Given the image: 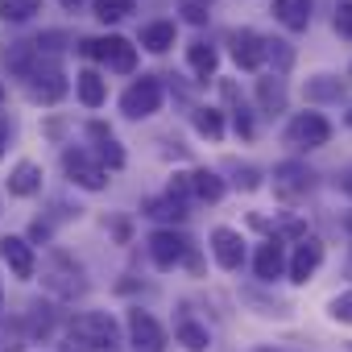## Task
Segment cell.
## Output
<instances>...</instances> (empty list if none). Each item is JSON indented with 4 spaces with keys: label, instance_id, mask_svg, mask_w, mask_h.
<instances>
[{
    "label": "cell",
    "instance_id": "cell-23",
    "mask_svg": "<svg viewBox=\"0 0 352 352\" xmlns=\"http://www.w3.org/2000/svg\"><path fill=\"white\" fill-rule=\"evenodd\" d=\"M34 13H42V0H0V21H9V25H21Z\"/></svg>",
    "mask_w": 352,
    "mask_h": 352
},
{
    "label": "cell",
    "instance_id": "cell-30",
    "mask_svg": "<svg viewBox=\"0 0 352 352\" xmlns=\"http://www.w3.org/2000/svg\"><path fill=\"white\" fill-rule=\"evenodd\" d=\"M25 327H21V319H13V323H0V352H17V348H25Z\"/></svg>",
    "mask_w": 352,
    "mask_h": 352
},
{
    "label": "cell",
    "instance_id": "cell-39",
    "mask_svg": "<svg viewBox=\"0 0 352 352\" xmlns=\"http://www.w3.org/2000/svg\"><path fill=\"white\" fill-rule=\"evenodd\" d=\"M344 191H348V195H352V174H348V179H344Z\"/></svg>",
    "mask_w": 352,
    "mask_h": 352
},
{
    "label": "cell",
    "instance_id": "cell-20",
    "mask_svg": "<svg viewBox=\"0 0 352 352\" xmlns=\"http://www.w3.org/2000/svg\"><path fill=\"white\" fill-rule=\"evenodd\" d=\"M141 46L153 50V54H166V50L174 46V25H170V21H153V25H145V30H141Z\"/></svg>",
    "mask_w": 352,
    "mask_h": 352
},
{
    "label": "cell",
    "instance_id": "cell-8",
    "mask_svg": "<svg viewBox=\"0 0 352 352\" xmlns=\"http://www.w3.org/2000/svg\"><path fill=\"white\" fill-rule=\"evenodd\" d=\"M149 257H153L157 270H174V265H183L191 257V241L179 236V232H170V228H162V232L149 236Z\"/></svg>",
    "mask_w": 352,
    "mask_h": 352
},
{
    "label": "cell",
    "instance_id": "cell-4",
    "mask_svg": "<svg viewBox=\"0 0 352 352\" xmlns=\"http://www.w3.org/2000/svg\"><path fill=\"white\" fill-rule=\"evenodd\" d=\"M38 54H42V50H38ZM25 87H30V96L42 100V104H58V100L67 96V79H63L58 63H50V58H38V63H34V71L25 75Z\"/></svg>",
    "mask_w": 352,
    "mask_h": 352
},
{
    "label": "cell",
    "instance_id": "cell-27",
    "mask_svg": "<svg viewBox=\"0 0 352 352\" xmlns=\"http://www.w3.org/2000/svg\"><path fill=\"white\" fill-rule=\"evenodd\" d=\"M187 58H191V71H195L199 79H212V75H216V50H212L208 42H195V46L187 50Z\"/></svg>",
    "mask_w": 352,
    "mask_h": 352
},
{
    "label": "cell",
    "instance_id": "cell-36",
    "mask_svg": "<svg viewBox=\"0 0 352 352\" xmlns=\"http://www.w3.org/2000/svg\"><path fill=\"white\" fill-rule=\"evenodd\" d=\"M5 145H9V120L0 116V157H5Z\"/></svg>",
    "mask_w": 352,
    "mask_h": 352
},
{
    "label": "cell",
    "instance_id": "cell-41",
    "mask_svg": "<svg viewBox=\"0 0 352 352\" xmlns=\"http://www.w3.org/2000/svg\"><path fill=\"white\" fill-rule=\"evenodd\" d=\"M348 232H352V216H348Z\"/></svg>",
    "mask_w": 352,
    "mask_h": 352
},
{
    "label": "cell",
    "instance_id": "cell-3",
    "mask_svg": "<svg viewBox=\"0 0 352 352\" xmlns=\"http://www.w3.org/2000/svg\"><path fill=\"white\" fill-rule=\"evenodd\" d=\"M83 54L87 58H100L108 71H120V75H129V71H137V50H133V42L129 38H87L83 42Z\"/></svg>",
    "mask_w": 352,
    "mask_h": 352
},
{
    "label": "cell",
    "instance_id": "cell-2",
    "mask_svg": "<svg viewBox=\"0 0 352 352\" xmlns=\"http://www.w3.org/2000/svg\"><path fill=\"white\" fill-rule=\"evenodd\" d=\"M71 340L87 344L91 352H112L120 348V323L108 311H83L71 319Z\"/></svg>",
    "mask_w": 352,
    "mask_h": 352
},
{
    "label": "cell",
    "instance_id": "cell-19",
    "mask_svg": "<svg viewBox=\"0 0 352 352\" xmlns=\"http://www.w3.org/2000/svg\"><path fill=\"white\" fill-rule=\"evenodd\" d=\"M257 278L261 282H274V278H282V270H286V253H282V245L278 241H265L261 249H257Z\"/></svg>",
    "mask_w": 352,
    "mask_h": 352
},
{
    "label": "cell",
    "instance_id": "cell-42",
    "mask_svg": "<svg viewBox=\"0 0 352 352\" xmlns=\"http://www.w3.org/2000/svg\"><path fill=\"white\" fill-rule=\"evenodd\" d=\"M348 124H352V112H348Z\"/></svg>",
    "mask_w": 352,
    "mask_h": 352
},
{
    "label": "cell",
    "instance_id": "cell-38",
    "mask_svg": "<svg viewBox=\"0 0 352 352\" xmlns=\"http://www.w3.org/2000/svg\"><path fill=\"white\" fill-rule=\"evenodd\" d=\"M83 5V0H63V9H79Z\"/></svg>",
    "mask_w": 352,
    "mask_h": 352
},
{
    "label": "cell",
    "instance_id": "cell-14",
    "mask_svg": "<svg viewBox=\"0 0 352 352\" xmlns=\"http://www.w3.org/2000/svg\"><path fill=\"white\" fill-rule=\"evenodd\" d=\"M212 253H216V261H220L224 270H241V261H245V241H241V232L216 228V232H212Z\"/></svg>",
    "mask_w": 352,
    "mask_h": 352
},
{
    "label": "cell",
    "instance_id": "cell-15",
    "mask_svg": "<svg viewBox=\"0 0 352 352\" xmlns=\"http://www.w3.org/2000/svg\"><path fill=\"white\" fill-rule=\"evenodd\" d=\"M187 195L195 199H208V204H220L224 199V179L212 170H187Z\"/></svg>",
    "mask_w": 352,
    "mask_h": 352
},
{
    "label": "cell",
    "instance_id": "cell-24",
    "mask_svg": "<svg viewBox=\"0 0 352 352\" xmlns=\"http://www.w3.org/2000/svg\"><path fill=\"white\" fill-rule=\"evenodd\" d=\"M307 100H315V104H323V100H340V91H344V83L336 79V75H315V79H307Z\"/></svg>",
    "mask_w": 352,
    "mask_h": 352
},
{
    "label": "cell",
    "instance_id": "cell-25",
    "mask_svg": "<svg viewBox=\"0 0 352 352\" xmlns=\"http://www.w3.org/2000/svg\"><path fill=\"white\" fill-rule=\"evenodd\" d=\"M145 216H153V220H174V224H179L187 212H183V199L162 195V199H145Z\"/></svg>",
    "mask_w": 352,
    "mask_h": 352
},
{
    "label": "cell",
    "instance_id": "cell-1",
    "mask_svg": "<svg viewBox=\"0 0 352 352\" xmlns=\"http://www.w3.org/2000/svg\"><path fill=\"white\" fill-rule=\"evenodd\" d=\"M42 286H46L54 298H79V294L87 290V282H83V265H79L71 253L54 249V253L42 261Z\"/></svg>",
    "mask_w": 352,
    "mask_h": 352
},
{
    "label": "cell",
    "instance_id": "cell-40",
    "mask_svg": "<svg viewBox=\"0 0 352 352\" xmlns=\"http://www.w3.org/2000/svg\"><path fill=\"white\" fill-rule=\"evenodd\" d=\"M0 100H5V83H0Z\"/></svg>",
    "mask_w": 352,
    "mask_h": 352
},
{
    "label": "cell",
    "instance_id": "cell-6",
    "mask_svg": "<svg viewBox=\"0 0 352 352\" xmlns=\"http://www.w3.org/2000/svg\"><path fill=\"white\" fill-rule=\"evenodd\" d=\"M157 108H162V83H157L153 75H141V79L120 96V112H124V116H133V120L153 116Z\"/></svg>",
    "mask_w": 352,
    "mask_h": 352
},
{
    "label": "cell",
    "instance_id": "cell-35",
    "mask_svg": "<svg viewBox=\"0 0 352 352\" xmlns=\"http://www.w3.org/2000/svg\"><path fill=\"white\" fill-rule=\"evenodd\" d=\"M236 133L253 137V120H249V112H245V108H236Z\"/></svg>",
    "mask_w": 352,
    "mask_h": 352
},
{
    "label": "cell",
    "instance_id": "cell-22",
    "mask_svg": "<svg viewBox=\"0 0 352 352\" xmlns=\"http://www.w3.org/2000/svg\"><path fill=\"white\" fill-rule=\"evenodd\" d=\"M75 87H79V100H83L87 108H100V104L108 100V87H104V79H100L96 71H83V75L75 79Z\"/></svg>",
    "mask_w": 352,
    "mask_h": 352
},
{
    "label": "cell",
    "instance_id": "cell-32",
    "mask_svg": "<svg viewBox=\"0 0 352 352\" xmlns=\"http://www.w3.org/2000/svg\"><path fill=\"white\" fill-rule=\"evenodd\" d=\"M327 311H331V319H340V323H352V290H344V294H336Z\"/></svg>",
    "mask_w": 352,
    "mask_h": 352
},
{
    "label": "cell",
    "instance_id": "cell-37",
    "mask_svg": "<svg viewBox=\"0 0 352 352\" xmlns=\"http://www.w3.org/2000/svg\"><path fill=\"white\" fill-rule=\"evenodd\" d=\"M63 352H91L87 344H79V340H71V344H63Z\"/></svg>",
    "mask_w": 352,
    "mask_h": 352
},
{
    "label": "cell",
    "instance_id": "cell-12",
    "mask_svg": "<svg viewBox=\"0 0 352 352\" xmlns=\"http://www.w3.org/2000/svg\"><path fill=\"white\" fill-rule=\"evenodd\" d=\"M319 261H323L319 236H302L298 249H294V257H290V282H307V278L319 270Z\"/></svg>",
    "mask_w": 352,
    "mask_h": 352
},
{
    "label": "cell",
    "instance_id": "cell-21",
    "mask_svg": "<svg viewBox=\"0 0 352 352\" xmlns=\"http://www.w3.org/2000/svg\"><path fill=\"white\" fill-rule=\"evenodd\" d=\"M21 327H25V336H30V340H38V336H42V340H46V336H50V331H54V311H50V307H46V302H34V307H30V315H25V323H21Z\"/></svg>",
    "mask_w": 352,
    "mask_h": 352
},
{
    "label": "cell",
    "instance_id": "cell-16",
    "mask_svg": "<svg viewBox=\"0 0 352 352\" xmlns=\"http://www.w3.org/2000/svg\"><path fill=\"white\" fill-rule=\"evenodd\" d=\"M9 191L21 195V199L38 195V191H42V166H38V162H17L13 174H9Z\"/></svg>",
    "mask_w": 352,
    "mask_h": 352
},
{
    "label": "cell",
    "instance_id": "cell-33",
    "mask_svg": "<svg viewBox=\"0 0 352 352\" xmlns=\"http://www.w3.org/2000/svg\"><path fill=\"white\" fill-rule=\"evenodd\" d=\"M336 30L344 38H352V0H340V5H336Z\"/></svg>",
    "mask_w": 352,
    "mask_h": 352
},
{
    "label": "cell",
    "instance_id": "cell-26",
    "mask_svg": "<svg viewBox=\"0 0 352 352\" xmlns=\"http://www.w3.org/2000/svg\"><path fill=\"white\" fill-rule=\"evenodd\" d=\"M257 100H261L265 112H282V108H286V87H282V79H257Z\"/></svg>",
    "mask_w": 352,
    "mask_h": 352
},
{
    "label": "cell",
    "instance_id": "cell-9",
    "mask_svg": "<svg viewBox=\"0 0 352 352\" xmlns=\"http://www.w3.org/2000/svg\"><path fill=\"white\" fill-rule=\"evenodd\" d=\"M311 183H315V174H311L302 162H282V166H274V195H278V199H298V195L311 191Z\"/></svg>",
    "mask_w": 352,
    "mask_h": 352
},
{
    "label": "cell",
    "instance_id": "cell-29",
    "mask_svg": "<svg viewBox=\"0 0 352 352\" xmlns=\"http://www.w3.org/2000/svg\"><path fill=\"white\" fill-rule=\"evenodd\" d=\"M195 129H199L204 137H212V141L224 137V120H220L216 108H195Z\"/></svg>",
    "mask_w": 352,
    "mask_h": 352
},
{
    "label": "cell",
    "instance_id": "cell-7",
    "mask_svg": "<svg viewBox=\"0 0 352 352\" xmlns=\"http://www.w3.org/2000/svg\"><path fill=\"white\" fill-rule=\"evenodd\" d=\"M63 170H67V179L79 183L83 191H100V187L108 183V170H104L87 149H67V153H63Z\"/></svg>",
    "mask_w": 352,
    "mask_h": 352
},
{
    "label": "cell",
    "instance_id": "cell-10",
    "mask_svg": "<svg viewBox=\"0 0 352 352\" xmlns=\"http://www.w3.org/2000/svg\"><path fill=\"white\" fill-rule=\"evenodd\" d=\"M129 344L137 352H162L166 348V331L157 327V319L149 311H129Z\"/></svg>",
    "mask_w": 352,
    "mask_h": 352
},
{
    "label": "cell",
    "instance_id": "cell-13",
    "mask_svg": "<svg viewBox=\"0 0 352 352\" xmlns=\"http://www.w3.org/2000/svg\"><path fill=\"white\" fill-rule=\"evenodd\" d=\"M0 257L9 261V270H13L17 278H34V270H38L34 249H30L25 236H5V241H0Z\"/></svg>",
    "mask_w": 352,
    "mask_h": 352
},
{
    "label": "cell",
    "instance_id": "cell-17",
    "mask_svg": "<svg viewBox=\"0 0 352 352\" xmlns=\"http://www.w3.org/2000/svg\"><path fill=\"white\" fill-rule=\"evenodd\" d=\"M87 133H91V141H96V153H100V162H104L108 170H120V166H124V149L116 145V137H112V133H108L100 120H91V124H87Z\"/></svg>",
    "mask_w": 352,
    "mask_h": 352
},
{
    "label": "cell",
    "instance_id": "cell-18",
    "mask_svg": "<svg viewBox=\"0 0 352 352\" xmlns=\"http://www.w3.org/2000/svg\"><path fill=\"white\" fill-rule=\"evenodd\" d=\"M311 5L315 0H274V17L286 25V30H307L311 25Z\"/></svg>",
    "mask_w": 352,
    "mask_h": 352
},
{
    "label": "cell",
    "instance_id": "cell-5",
    "mask_svg": "<svg viewBox=\"0 0 352 352\" xmlns=\"http://www.w3.org/2000/svg\"><path fill=\"white\" fill-rule=\"evenodd\" d=\"M327 141H331V124L319 112H302L286 124V145H294V149H319Z\"/></svg>",
    "mask_w": 352,
    "mask_h": 352
},
{
    "label": "cell",
    "instance_id": "cell-28",
    "mask_svg": "<svg viewBox=\"0 0 352 352\" xmlns=\"http://www.w3.org/2000/svg\"><path fill=\"white\" fill-rule=\"evenodd\" d=\"M174 336H179V344L187 348V352H204L212 340H208V327H199V323H179V331H174Z\"/></svg>",
    "mask_w": 352,
    "mask_h": 352
},
{
    "label": "cell",
    "instance_id": "cell-11",
    "mask_svg": "<svg viewBox=\"0 0 352 352\" xmlns=\"http://www.w3.org/2000/svg\"><path fill=\"white\" fill-rule=\"evenodd\" d=\"M228 46H232L236 67H245V71H261V63H265V38H261L257 30H236V34L228 38Z\"/></svg>",
    "mask_w": 352,
    "mask_h": 352
},
{
    "label": "cell",
    "instance_id": "cell-31",
    "mask_svg": "<svg viewBox=\"0 0 352 352\" xmlns=\"http://www.w3.org/2000/svg\"><path fill=\"white\" fill-rule=\"evenodd\" d=\"M133 13V0H96V17L100 21H124Z\"/></svg>",
    "mask_w": 352,
    "mask_h": 352
},
{
    "label": "cell",
    "instance_id": "cell-34",
    "mask_svg": "<svg viewBox=\"0 0 352 352\" xmlns=\"http://www.w3.org/2000/svg\"><path fill=\"white\" fill-rule=\"evenodd\" d=\"M183 13H187V21H195V25H204V21H208V13H204L199 5H191V0L183 5Z\"/></svg>",
    "mask_w": 352,
    "mask_h": 352
}]
</instances>
